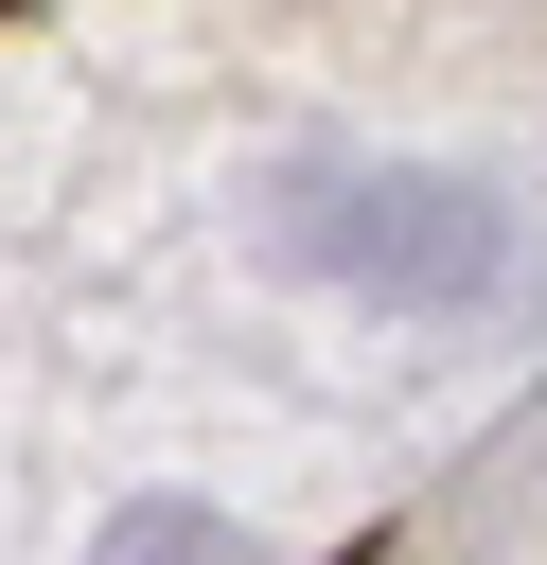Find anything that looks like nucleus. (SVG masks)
I'll return each mask as SVG.
<instances>
[{
  "label": "nucleus",
  "instance_id": "1",
  "mask_svg": "<svg viewBox=\"0 0 547 565\" xmlns=\"http://www.w3.org/2000/svg\"><path fill=\"white\" fill-rule=\"evenodd\" d=\"M282 247L335 265V282H371V300H476L494 282V212L459 177H300Z\"/></svg>",
  "mask_w": 547,
  "mask_h": 565
}]
</instances>
